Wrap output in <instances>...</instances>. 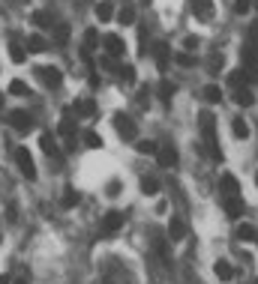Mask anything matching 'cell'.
<instances>
[{"mask_svg":"<svg viewBox=\"0 0 258 284\" xmlns=\"http://www.w3.org/2000/svg\"><path fill=\"white\" fill-rule=\"evenodd\" d=\"M198 126H201V135H204V147H207V153L222 161L219 138H216V117H213L210 111H201V114H198Z\"/></svg>","mask_w":258,"mask_h":284,"instance_id":"obj_1","label":"cell"},{"mask_svg":"<svg viewBox=\"0 0 258 284\" xmlns=\"http://www.w3.org/2000/svg\"><path fill=\"white\" fill-rule=\"evenodd\" d=\"M15 165H18V171L27 177V180H36V165H33V156L27 153V147H18L15 150Z\"/></svg>","mask_w":258,"mask_h":284,"instance_id":"obj_2","label":"cell"},{"mask_svg":"<svg viewBox=\"0 0 258 284\" xmlns=\"http://www.w3.org/2000/svg\"><path fill=\"white\" fill-rule=\"evenodd\" d=\"M36 75H39V81H42L45 87H60V81H63V72H60L57 66H39Z\"/></svg>","mask_w":258,"mask_h":284,"instance_id":"obj_3","label":"cell"},{"mask_svg":"<svg viewBox=\"0 0 258 284\" xmlns=\"http://www.w3.org/2000/svg\"><path fill=\"white\" fill-rule=\"evenodd\" d=\"M123 213L120 210H111V213H105V219H102V233L105 236H111V233H117L120 227H123Z\"/></svg>","mask_w":258,"mask_h":284,"instance_id":"obj_4","label":"cell"},{"mask_svg":"<svg viewBox=\"0 0 258 284\" xmlns=\"http://www.w3.org/2000/svg\"><path fill=\"white\" fill-rule=\"evenodd\" d=\"M114 129H117V135L126 138V141H135V138H138V129H135V123L129 120L126 114H117V117H114Z\"/></svg>","mask_w":258,"mask_h":284,"instance_id":"obj_5","label":"cell"},{"mask_svg":"<svg viewBox=\"0 0 258 284\" xmlns=\"http://www.w3.org/2000/svg\"><path fill=\"white\" fill-rule=\"evenodd\" d=\"M9 123H12V129H15V132L27 135V132L33 129V117L27 114V111H9Z\"/></svg>","mask_w":258,"mask_h":284,"instance_id":"obj_6","label":"cell"},{"mask_svg":"<svg viewBox=\"0 0 258 284\" xmlns=\"http://www.w3.org/2000/svg\"><path fill=\"white\" fill-rule=\"evenodd\" d=\"M102 45H105V54H108V57H123V51H126V42H123L117 33H108V36L102 39Z\"/></svg>","mask_w":258,"mask_h":284,"instance_id":"obj_7","label":"cell"},{"mask_svg":"<svg viewBox=\"0 0 258 284\" xmlns=\"http://www.w3.org/2000/svg\"><path fill=\"white\" fill-rule=\"evenodd\" d=\"M150 51H153V60H156V66H159V72H165L168 63H171V48H168V42H156Z\"/></svg>","mask_w":258,"mask_h":284,"instance_id":"obj_8","label":"cell"},{"mask_svg":"<svg viewBox=\"0 0 258 284\" xmlns=\"http://www.w3.org/2000/svg\"><path fill=\"white\" fill-rule=\"evenodd\" d=\"M156 158H159V168H168V171H171V168L177 165V150H174L171 144H162L159 150H156Z\"/></svg>","mask_w":258,"mask_h":284,"instance_id":"obj_9","label":"cell"},{"mask_svg":"<svg viewBox=\"0 0 258 284\" xmlns=\"http://www.w3.org/2000/svg\"><path fill=\"white\" fill-rule=\"evenodd\" d=\"M39 147H42V153L51 158H60V147H57V141H54V135L51 132H42L39 135Z\"/></svg>","mask_w":258,"mask_h":284,"instance_id":"obj_10","label":"cell"},{"mask_svg":"<svg viewBox=\"0 0 258 284\" xmlns=\"http://www.w3.org/2000/svg\"><path fill=\"white\" fill-rule=\"evenodd\" d=\"M213 0H192V15L195 18H201V21H210L213 18Z\"/></svg>","mask_w":258,"mask_h":284,"instance_id":"obj_11","label":"cell"},{"mask_svg":"<svg viewBox=\"0 0 258 284\" xmlns=\"http://www.w3.org/2000/svg\"><path fill=\"white\" fill-rule=\"evenodd\" d=\"M219 189H222V197H237V194H240V183H237L234 174H222Z\"/></svg>","mask_w":258,"mask_h":284,"instance_id":"obj_12","label":"cell"},{"mask_svg":"<svg viewBox=\"0 0 258 284\" xmlns=\"http://www.w3.org/2000/svg\"><path fill=\"white\" fill-rule=\"evenodd\" d=\"M183 236H186V221L174 216V219L168 221V239H171V242H180Z\"/></svg>","mask_w":258,"mask_h":284,"instance_id":"obj_13","label":"cell"},{"mask_svg":"<svg viewBox=\"0 0 258 284\" xmlns=\"http://www.w3.org/2000/svg\"><path fill=\"white\" fill-rule=\"evenodd\" d=\"M75 114H78V117H93V114H96V99H90V96L78 99V102H75Z\"/></svg>","mask_w":258,"mask_h":284,"instance_id":"obj_14","label":"cell"},{"mask_svg":"<svg viewBox=\"0 0 258 284\" xmlns=\"http://www.w3.org/2000/svg\"><path fill=\"white\" fill-rule=\"evenodd\" d=\"M234 105H237V108H252V105H255L252 90H249V87H237V90H234Z\"/></svg>","mask_w":258,"mask_h":284,"instance_id":"obj_15","label":"cell"},{"mask_svg":"<svg viewBox=\"0 0 258 284\" xmlns=\"http://www.w3.org/2000/svg\"><path fill=\"white\" fill-rule=\"evenodd\" d=\"M222 207H225L228 219H240V216H243V200H240V197H225Z\"/></svg>","mask_w":258,"mask_h":284,"instance_id":"obj_16","label":"cell"},{"mask_svg":"<svg viewBox=\"0 0 258 284\" xmlns=\"http://www.w3.org/2000/svg\"><path fill=\"white\" fill-rule=\"evenodd\" d=\"M9 60H12V63H24V60H27V51H24V45H21L15 36H12V42H9Z\"/></svg>","mask_w":258,"mask_h":284,"instance_id":"obj_17","label":"cell"},{"mask_svg":"<svg viewBox=\"0 0 258 284\" xmlns=\"http://www.w3.org/2000/svg\"><path fill=\"white\" fill-rule=\"evenodd\" d=\"M24 48L33 51V54H42V51H48V42H45V36L33 33V36H27V45H24Z\"/></svg>","mask_w":258,"mask_h":284,"instance_id":"obj_18","label":"cell"},{"mask_svg":"<svg viewBox=\"0 0 258 284\" xmlns=\"http://www.w3.org/2000/svg\"><path fill=\"white\" fill-rule=\"evenodd\" d=\"M231 132H234L237 141H246V138H249V126H246L243 117H234V120H231Z\"/></svg>","mask_w":258,"mask_h":284,"instance_id":"obj_19","label":"cell"},{"mask_svg":"<svg viewBox=\"0 0 258 284\" xmlns=\"http://www.w3.org/2000/svg\"><path fill=\"white\" fill-rule=\"evenodd\" d=\"M213 272H216V278H219V281H231V278H234V269H231V263H228V260H216Z\"/></svg>","mask_w":258,"mask_h":284,"instance_id":"obj_20","label":"cell"},{"mask_svg":"<svg viewBox=\"0 0 258 284\" xmlns=\"http://www.w3.org/2000/svg\"><path fill=\"white\" fill-rule=\"evenodd\" d=\"M96 45H99V33L93 30V27H90V30L84 33V51H81V54H84V60L90 57V51H93Z\"/></svg>","mask_w":258,"mask_h":284,"instance_id":"obj_21","label":"cell"},{"mask_svg":"<svg viewBox=\"0 0 258 284\" xmlns=\"http://www.w3.org/2000/svg\"><path fill=\"white\" fill-rule=\"evenodd\" d=\"M96 18H99V21H111V18H114V6H111V0L96 3Z\"/></svg>","mask_w":258,"mask_h":284,"instance_id":"obj_22","label":"cell"},{"mask_svg":"<svg viewBox=\"0 0 258 284\" xmlns=\"http://www.w3.org/2000/svg\"><path fill=\"white\" fill-rule=\"evenodd\" d=\"M255 236H258V230L249 224V221H243V224L237 227V239H240V242H249V239H255Z\"/></svg>","mask_w":258,"mask_h":284,"instance_id":"obj_23","label":"cell"},{"mask_svg":"<svg viewBox=\"0 0 258 284\" xmlns=\"http://www.w3.org/2000/svg\"><path fill=\"white\" fill-rule=\"evenodd\" d=\"M78 200H81V194H78L75 189H63V197H60L63 210H72V207H78Z\"/></svg>","mask_w":258,"mask_h":284,"instance_id":"obj_24","label":"cell"},{"mask_svg":"<svg viewBox=\"0 0 258 284\" xmlns=\"http://www.w3.org/2000/svg\"><path fill=\"white\" fill-rule=\"evenodd\" d=\"M84 147H90V150H102V135L93 132V129H87V132H84Z\"/></svg>","mask_w":258,"mask_h":284,"instance_id":"obj_25","label":"cell"},{"mask_svg":"<svg viewBox=\"0 0 258 284\" xmlns=\"http://www.w3.org/2000/svg\"><path fill=\"white\" fill-rule=\"evenodd\" d=\"M117 21H120L123 27H126V24H132V21H135V6L123 3V6H120V12H117Z\"/></svg>","mask_w":258,"mask_h":284,"instance_id":"obj_26","label":"cell"},{"mask_svg":"<svg viewBox=\"0 0 258 284\" xmlns=\"http://www.w3.org/2000/svg\"><path fill=\"white\" fill-rule=\"evenodd\" d=\"M246 81H249V78H246V72H243V69H234V72L228 75V84H231L234 90H237V87H246Z\"/></svg>","mask_w":258,"mask_h":284,"instance_id":"obj_27","label":"cell"},{"mask_svg":"<svg viewBox=\"0 0 258 284\" xmlns=\"http://www.w3.org/2000/svg\"><path fill=\"white\" fill-rule=\"evenodd\" d=\"M135 150H138L141 156H156L159 144H156V141H138V144H135Z\"/></svg>","mask_w":258,"mask_h":284,"instance_id":"obj_28","label":"cell"},{"mask_svg":"<svg viewBox=\"0 0 258 284\" xmlns=\"http://www.w3.org/2000/svg\"><path fill=\"white\" fill-rule=\"evenodd\" d=\"M69 36H72L69 24H57V27H54V42H57V45H66V42H69Z\"/></svg>","mask_w":258,"mask_h":284,"instance_id":"obj_29","label":"cell"},{"mask_svg":"<svg viewBox=\"0 0 258 284\" xmlns=\"http://www.w3.org/2000/svg\"><path fill=\"white\" fill-rule=\"evenodd\" d=\"M177 93V84L174 81H162L159 84V96H162V102H171V96Z\"/></svg>","mask_w":258,"mask_h":284,"instance_id":"obj_30","label":"cell"},{"mask_svg":"<svg viewBox=\"0 0 258 284\" xmlns=\"http://www.w3.org/2000/svg\"><path fill=\"white\" fill-rule=\"evenodd\" d=\"M204 99L216 105V102H222V90H219L216 84H207V87H204Z\"/></svg>","mask_w":258,"mask_h":284,"instance_id":"obj_31","label":"cell"},{"mask_svg":"<svg viewBox=\"0 0 258 284\" xmlns=\"http://www.w3.org/2000/svg\"><path fill=\"white\" fill-rule=\"evenodd\" d=\"M141 191H144V194H156V191H159V180H156V177H144V180H141Z\"/></svg>","mask_w":258,"mask_h":284,"instance_id":"obj_32","label":"cell"},{"mask_svg":"<svg viewBox=\"0 0 258 284\" xmlns=\"http://www.w3.org/2000/svg\"><path fill=\"white\" fill-rule=\"evenodd\" d=\"M57 132H60L63 138H75V120L63 117V120H60V126H57Z\"/></svg>","mask_w":258,"mask_h":284,"instance_id":"obj_33","label":"cell"},{"mask_svg":"<svg viewBox=\"0 0 258 284\" xmlns=\"http://www.w3.org/2000/svg\"><path fill=\"white\" fill-rule=\"evenodd\" d=\"M33 24H36V27H42V30H45V27H51V15H48V12H42V9H39V12H33Z\"/></svg>","mask_w":258,"mask_h":284,"instance_id":"obj_34","label":"cell"},{"mask_svg":"<svg viewBox=\"0 0 258 284\" xmlns=\"http://www.w3.org/2000/svg\"><path fill=\"white\" fill-rule=\"evenodd\" d=\"M174 63L183 66V69H192V66H195V57H192V54H186V51H180V54H174Z\"/></svg>","mask_w":258,"mask_h":284,"instance_id":"obj_35","label":"cell"},{"mask_svg":"<svg viewBox=\"0 0 258 284\" xmlns=\"http://www.w3.org/2000/svg\"><path fill=\"white\" fill-rule=\"evenodd\" d=\"M246 48L258 51V24H252V27H249V33H246Z\"/></svg>","mask_w":258,"mask_h":284,"instance_id":"obj_36","label":"cell"},{"mask_svg":"<svg viewBox=\"0 0 258 284\" xmlns=\"http://www.w3.org/2000/svg\"><path fill=\"white\" fill-rule=\"evenodd\" d=\"M9 93H15V96H24V93H27V84L15 78V81H9Z\"/></svg>","mask_w":258,"mask_h":284,"instance_id":"obj_37","label":"cell"},{"mask_svg":"<svg viewBox=\"0 0 258 284\" xmlns=\"http://www.w3.org/2000/svg\"><path fill=\"white\" fill-rule=\"evenodd\" d=\"M117 72H120V78H123L126 84H132V81H135V66H120Z\"/></svg>","mask_w":258,"mask_h":284,"instance_id":"obj_38","label":"cell"},{"mask_svg":"<svg viewBox=\"0 0 258 284\" xmlns=\"http://www.w3.org/2000/svg\"><path fill=\"white\" fill-rule=\"evenodd\" d=\"M249 6H252V0H234V12H237V15H246Z\"/></svg>","mask_w":258,"mask_h":284,"instance_id":"obj_39","label":"cell"},{"mask_svg":"<svg viewBox=\"0 0 258 284\" xmlns=\"http://www.w3.org/2000/svg\"><path fill=\"white\" fill-rule=\"evenodd\" d=\"M183 48H186V51H195V48H198V36H186V39H183Z\"/></svg>","mask_w":258,"mask_h":284,"instance_id":"obj_40","label":"cell"},{"mask_svg":"<svg viewBox=\"0 0 258 284\" xmlns=\"http://www.w3.org/2000/svg\"><path fill=\"white\" fill-rule=\"evenodd\" d=\"M108 194H111V197L120 194V180H111V183H108Z\"/></svg>","mask_w":258,"mask_h":284,"instance_id":"obj_41","label":"cell"},{"mask_svg":"<svg viewBox=\"0 0 258 284\" xmlns=\"http://www.w3.org/2000/svg\"><path fill=\"white\" fill-rule=\"evenodd\" d=\"M207 66H210V69H213V72H216V69H219V66H222V54H213V57H210V60H207Z\"/></svg>","mask_w":258,"mask_h":284,"instance_id":"obj_42","label":"cell"},{"mask_svg":"<svg viewBox=\"0 0 258 284\" xmlns=\"http://www.w3.org/2000/svg\"><path fill=\"white\" fill-rule=\"evenodd\" d=\"M0 284H9V275H6V272H3V275H0Z\"/></svg>","mask_w":258,"mask_h":284,"instance_id":"obj_43","label":"cell"},{"mask_svg":"<svg viewBox=\"0 0 258 284\" xmlns=\"http://www.w3.org/2000/svg\"><path fill=\"white\" fill-rule=\"evenodd\" d=\"M3 99H6V96H3V93H0V111H3Z\"/></svg>","mask_w":258,"mask_h":284,"instance_id":"obj_44","label":"cell"},{"mask_svg":"<svg viewBox=\"0 0 258 284\" xmlns=\"http://www.w3.org/2000/svg\"><path fill=\"white\" fill-rule=\"evenodd\" d=\"M15 284H27V278H18V281H15Z\"/></svg>","mask_w":258,"mask_h":284,"instance_id":"obj_45","label":"cell"},{"mask_svg":"<svg viewBox=\"0 0 258 284\" xmlns=\"http://www.w3.org/2000/svg\"><path fill=\"white\" fill-rule=\"evenodd\" d=\"M255 186H258V174H255Z\"/></svg>","mask_w":258,"mask_h":284,"instance_id":"obj_46","label":"cell"},{"mask_svg":"<svg viewBox=\"0 0 258 284\" xmlns=\"http://www.w3.org/2000/svg\"><path fill=\"white\" fill-rule=\"evenodd\" d=\"M0 242H3V236H0Z\"/></svg>","mask_w":258,"mask_h":284,"instance_id":"obj_47","label":"cell"},{"mask_svg":"<svg viewBox=\"0 0 258 284\" xmlns=\"http://www.w3.org/2000/svg\"><path fill=\"white\" fill-rule=\"evenodd\" d=\"M255 284H258V278H255Z\"/></svg>","mask_w":258,"mask_h":284,"instance_id":"obj_48","label":"cell"},{"mask_svg":"<svg viewBox=\"0 0 258 284\" xmlns=\"http://www.w3.org/2000/svg\"><path fill=\"white\" fill-rule=\"evenodd\" d=\"M255 239H258V236H255Z\"/></svg>","mask_w":258,"mask_h":284,"instance_id":"obj_49","label":"cell"}]
</instances>
